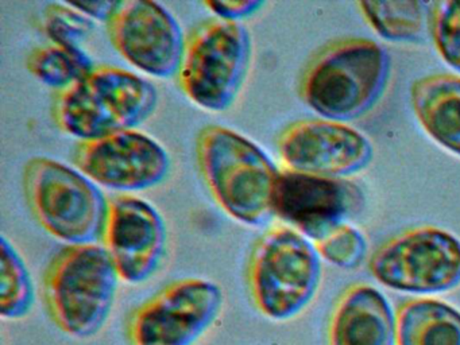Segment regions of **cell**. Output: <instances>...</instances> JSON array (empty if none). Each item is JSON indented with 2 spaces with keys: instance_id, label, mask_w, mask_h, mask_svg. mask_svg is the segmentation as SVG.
Here are the masks:
<instances>
[{
  "instance_id": "1",
  "label": "cell",
  "mask_w": 460,
  "mask_h": 345,
  "mask_svg": "<svg viewBox=\"0 0 460 345\" xmlns=\"http://www.w3.org/2000/svg\"><path fill=\"white\" fill-rule=\"evenodd\" d=\"M195 156L207 190L226 215L247 226L273 217L281 170L257 143L230 127L208 124L196 137Z\"/></svg>"
},
{
  "instance_id": "2",
  "label": "cell",
  "mask_w": 460,
  "mask_h": 345,
  "mask_svg": "<svg viewBox=\"0 0 460 345\" xmlns=\"http://www.w3.org/2000/svg\"><path fill=\"white\" fill-rule=\"evenodd\" d=\"M389 77L390 57L381 45L367 38H341L306 62L298 96L328 120H355L376 105Z\"/></svg>"
},
{
  "instance_id": "3",
  "label": "cell",
  "mask_w": 460,
  "mask_h": 345,
  "mask_svg": "<svg viewBox=\"0 0 460 345\" xmlns=\"http://www.w3.org/2000/svg\"><path fill=\"white\" fill-rule=\"evenodd\" d=\"M157 105V88L146 78L114 65H96L82 80L55 92L52 120L82 142L136 129Z\"/></svg>"
},
{
  "instance_id": "4",
  "label": "cell",
  "mask_w": 460,
  "mask_h": 345,
  "mask_svg": "<svg viewBox=\"0 0 460 345\" xmlns=\"http://www.w3.org/2000/svg\"><path fill=\"white\" fill-rule=\"evenodd\" d=\"M119 280L103 245H66L53 255L42 275L48 315L69 337L90 339L109 320Z\"/></svg>"
},
{
  "instance_id": "5",
  "label": "cell",
  "mask_w": 460,
  "mask_h": 345,
  "mask_svg": "<svg viewBox=\"0 0 460 345\" xmlns=\"http://www.w3.org/2000/svg\"><path fill=\"white\" fill-rule=\"evenodd\" d=\"M322 263L314 245L292 226L266 229L252 244L246 283L252 305L269 320L300 314L316 296Z\"/></svg>"
},
{
  "instance_id": "6",
  "label": "cell",
  "mask_w": 460,
  "mask_h": 345,
  "mask_svg": "<svg viewBox=\"0 0 460 345\" xmlns=\"http://www.w3.org/2000/svg\"><path fill=\"white\" fill-rule=\"evenodd\" d=\"M252 61V40L246 26L212 16L188 32L177 85L201 110L226 112L241 94Z\"/></svg>"
},
{
  "instance_id": "7",
  "label": "cell",
  "mask_w": 460,
  "mask_h": 345,
  "mask_svg": "<svg viewBox=\"0 0 460 345\" xmlns=\"http://www.w3.org/2000/svg\"><path fill=\"white\" fill-rule=\"evenodd\" d=\"M22 190L34 220L55 239L88 244L102 236L109 199L80 170L33 156L23 166Z\"/></svg>"
},
{
  "instance_id": "8",
  "label": "cell",
  "mask_w": 460,
  "mask_h": 345,
  "mask_svg": "<svg viewBox=\"0 0 460 345\" xmlns=\"http://www.w3.org/2000/svg\"><path fill=\"white\" fill-rule=\"evenodd\" d=\"M225 294L217 283L182 278L133 309L126 323L130 345H193L219 317Z\"/></svg>"
},
{
  "instance_id": "9",
  "label": "cell",
  "mask_w": 460,
  "mask_h": 345,
  "mask_svg": "<svg viewBox=\"0 0 460 345\" xmlns=\"http://www.w3.org/2000/svg\"><path fill=\"white\" fill-rule=\"evenodd\" d=\"M368 270L394 290L443 293L460 285V240L432 226L408 229L376 248Z\"/></svg>"
},
{
  "instance_id": "10",
  "label": "cell",
  "mask_w": 460,
  "mask_h": 345,
  "mask_svg": "<svg viewBox=\"0 0 460 345\" xmlns=\"http://www.w3.org/2000/svg\"><path fill=\"white\" fill-rule=\"evenodd\" d=\"M106 30L112 48L131 66L153 77H176L187 35L163 4L149 0L117 2Z\"/></svg>"
},
{
  "instance_id": "11",
  "label": "cell",
  "mask_w": 460,
  "mask_h": 345,
  "mask_svg": "<svg viewBox=\"0 0 460 345\" xmlns=\"http://www.w3.org/2000/svg\"><path fill=\"white\" fill-rule=\"evenodd\" d=\"M74 164L96 185L130 193L163 183L171 172L172 159L155 137L128 129L77 142Z\"/></svg>"
},
{
  "instance_id": "12",
  "label": "cell",
  "mask_w": 460,
  "mask_h": 345,
  "mask_svg": "<svg viewBox=\"0 0 460 345\" xmlns=\"http://www.w3.org/2000/svg\"><path fill=\"white\" fill-rule=\"evenodd\" d=\"M363 205L362 189L346 178L285 169L274 189V216L314 243L359 215Z\"/></svg>"
},
{
  "instance_id": "13",
  "label": "cell",
  "mask_w": 460,
  "mask_h": 345,
  "mask_svg": "<svg viewBox=\"0 0 460 345\" xmlns=\"http://www.w3.org/2000/svg\"><path fill=\"white\" fill-rule=\"evenodd\" d=\"M102 243L123 282H146L163 263L168 229L161 213L133 194L109 199Z\"/></svg>"
},
{
  "instance_id": "14",
  "label": "cell",
  "mask_w": 460,
  "mask_h": 345,
  "mask_svg": "<svg viewBox=\"0 0 460 345\" xmlns=\"http://www.w3.org/2000/svg\"><path fill=\"white\" fill-rule=\"evenodd\" d=\"M285 167L320 177L343 178L373 161L370 140L357 129L328 119H303L288 124L277 137Z\"/></svg>"
},
{
  "instance_id": "15",
  "label": "cell",
  "mask_w": 460,
  "mask_h": 345,
  "mask_svg": "<svg viewBox=\"0 0 460 345\" xmlns=\"http://www.w3.org/2000/svg\"><path fill=\"white\" fill-rule=\"evenodd\" d=\"M328 339L330 345H395L397 321L376 288L352 285L333 307Z\"/></svg>"
},
{
  "instance_id": "16",
  "label": "cell",
  "mask_w": 460,
  "mask_h": 345,
  "mask_svg": "<svg viewBox=\"0 0 460 345\" xmlns=\"http://www.w3.org/2000/svg\"><path fill=\"white\" fill-rule=\"evenodd\" d=\"M411 104L425 132L460 156V77L438 73L419 78L411 86Z\"/></svg>"
},
{
  "instance_id": "17",
  "label": "cell",
  "mask_w": 460,
  "mask_h": 345,
  "mask_svg": "<svg viewBox=\"0 0 460 345\" xmlns=\"http://www.w3.org/2000/svg\"><path fill=\"white\" fill-rule=\"evenodd\" d=\"M397 342L460 345V312L438 299H409L397 310Z\"/></svg>"
},
{
  "instance_id": "18",
  "label": "cell",
  "mask_w": 460,
  "mask_h": 345,
  "mask_svg": "<svg viewBox=\"0 0 460 345\" xmlns=\"http://www.w3.org/2000/svg\"><path fill=\"white\" fill-rule=\"evenodd\" d=\"M363 18L374 31L392 42H419L428 27L429 3L416 0L358 2Z\"/></svg>"
},
{
  "instance_id": "19",
  "label": "cell",
  "mask_w": 460,
  "mask_h": 345,
  "mask_svg": "<svg viewBox=\"0 0 460 345\" xmlns=\"http://www.w3.org/2000/svg\"><path fill=\"white\" fill-rule=\"evenodd\" d=\"M95 66L93 58L80 46L53 42L37 46L26 58V67L31 75L56 92L82 80Z\"/></svg>"
},
{
  "instance_id": "20",
  "label": "cell",
  "mask_w": 460,
  "mask_h": 345,
  "mask_svg": "<svg viewBox=\"0 0 460 345\" xmlns=\"http://www.w3.org/2000/svg\"><path fill=\"white\" fill-rule=\"evenodd\" d=\"M34 305V285L21 253L6 236L0 242V315L21 320Z\"/></svg>"
},
{
  "instance_id": "21",
  "label": "cell",
  "mask_w": 460,
  "mask_h": 345,
  "mask_svg": "<svg viewBox=\"0 0 460 345\" xmlns=\"http://www.w3.org/2000/svg\"><path fill=\"white\" fill-rule=\"evenodd\" d=\"M428 29L438 56L460 73V0L429 3Z\"/></svg>"
},
{
  "instance_id": "22",
  "label": "cell",
  "mask_w": 460,
  "mask_h": 345,
  "mask_svg": "<svg viewBox=\"0 0 460 345\" xmlns=\"http://www.w3.org/2000/svg\"><path fill=\"white\" fill-rule=\"evenodd\" d=\"M41 26L50 42L80 48L93 30L91 18L76 10L71 3L48 4L42 13Z\"/></svg>"
},
{
  "instance_id": "23",
  "label": "cell",
  "mask_w": 460,
  "mask_h": 345,
  "mask_svg": "<svg viewBox=\"0 0 460 345\" xmlns=\"http://www.w3.org/2000/svg\"><path fill=\"white\" fill-rule=\"evenodd\" d=\"M314 245L325 261L343 269H357L367 253V243L363 234L347 224L336 226Z\"/></svg>"
},
{
  "instance_id": "24",
  "label": "cell",
  "mask_w": 460,
  "mask_h": 345,
  "mask_svg": "<svg viewBox=\"0 0 460 345\" xmlns=\"http://www.w3.org/2000/svg\"><path fill=\"white\" fill-rule=\"evenodd\" d=\"M204 7L208 8L217 18L226 21L241 22L260 13L265 7V2L257 0H241V2H206Z\"/></svg>"
},
{
  "instance_id": "25",
  "label": "cell",
  "mask_w": 460,
  "mask_h": 345,
  "mask_svg": "<svg viewBox=\"0 0 460 345\" xmlns=\"http://www.w3.org/2000/svg\"><path fill=\"white\" fill-rule=\"evenodd\" d=\"M117 2H87L71 3L76 10L87 15L88 18L99 19L106 23L107 19L111 15Z\"/></svg>"
}]
</instances>
